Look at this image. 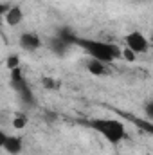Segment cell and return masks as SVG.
<instances>
[{
    "mask_svg": "<svg viewBox=\"0 0 153 155\" xmlns=\"http://www.w3.org/2000/svg\"><path fill=\"white\" fill-rule=\"evenodd\" d=\"M76 45H79L90 58L99 60L103 63H114L122 56V49L117 47L115 43L103 41V40H92V38H81L77 36Z\"/></svg>",
    "mask_w": 153,
    "mask_h": 155,
    "instance_id": "cell-1",
    "label": "cell"
},
{
    "mask_svg": "<svg viewBox=\"0 0 153 155\" xmlns=\"http://www.w3.org/2000/svg\"><path fill=\"white\" fill-rule=\"evenodd\" d=\"M88 126L97 132L105 141H108L110 144H119L121 141L126 139V126L121 119L115 117H97L88 121Z\"/></svg>",
    "mask_w": 153,
    "mask_h": 155,
    "instance_id": "cell-2",
    "label": "cell"
},
{
    "mask_svg": "<svg viewBox=\"0 0 153 155\" xmlns=\"http://www.w3.org/2000/svg\"><path fill=\"white\" fill-rule=\"evenodd\" d=\"M124 43H126V47L132 49L137 56L150 51V41H148V38H146L141 31H132V33H128V35L124 36Z\"/></svg>",
    "mask_w": 153,
    "mask_h": 155,
    "instance_id": "cell-3",
    "label": "cell"
},
{
    "mask_svg": "<svg viewBox=\"0 0 153 155\" xmlns=\"http://www.w3.org/2000/svg\"><path fill=\"white\" fill-rule=\"evenodd\" d=\"M0 143H2V148H4L9 155H20L24 152V141H22L20 135H7V134H2V135H0Z\"/></svg>",
    "mask_w": 153,
    "mask_h": 155,
    "instance_id": "cell-4",
    "label": "cell"
},
{
    "mask_svg": "<svg viewBox=\"0 0 153 155\" xmlns=\"http://www.w3.org/2000/svg\"><path fill=\"white\" fill-rule=\"evenodd\" d=\"M4 20H5V24L11 25V27L20 25V24L24 22V9H22V5L15 4V5H11L9 9H4Z\"/></svg>",
    "mask_w": 153,
    "mask_h": 155,
    "instance_id": "cell-5",
    "label": "cell"
},
{
    "mask_svg": "<svg viewBox=\"0 0 153 155\" xmlns=\"http://www.w3.org/2000/svg\"><path fill=\"white\" fill-rule=\"evenodd\" d=\"M18 43H20L22 49L34 52V51H38L40 47H41V38L36 33H22L20 38H18Z\"/></svg>",
    "mask_w": 153,
    "mask_h": 155,
    "instance_id": "cell-6",
    "label": "cell"
},
{
    "mask_svg": "<svg viewBox=\"0 0 153 155\" xmlns=\"http://www.w3.org/2000/svg\"><path fill=\"white\" fill-rule=\"evenodd\" d=\"M85 67H86V72L88 74H92V76H96V78H101V76H106L108 74V63H103V61L94 60V58H90L85 63Z\"/></svg>",
    "mask_w": 153,
    "mask_h": 155,
    "instance_id": "cell-7",
    "label": "cell"
},
{
    "mask_svg": "<svg viewBox=\"0 0 153 155\" xmlns=\"http://www.w3.org/2000/svg\"><path fill=\"white\" fill-rule=\"evenodd\" d=\"M11 124H13L15 130H24L29 124V116L25 112H15L13 119H11Z\"/></svg>",
    "mask_w": 153,
    "mask_h": 155,
    "instance_id": "cell-8",
    "label": "cell"
},
{
    "mask_svg": "<svg viewBox=\"0 0 153 155\" xmlns=\"http://www.w3.org/2000/svg\"><path fill=\"white\" fill-rule=\"evenodd\" d=\"M67 47H69V43L65 41V40H61L60 36H54V38L50 40V51L54 52V54H65L67 52Z\"/></svg>",
    "mask_w": 153,
    "mask_h": 155,
    "instance_id": "cell-9",
    "label": "cell"
},
{
    "mask_svg": "<svg viewBox=\"0 0 153 155\" xmlns=\"http://www.w3.org/2000/svg\"><path fill=\"white\" fill-rule=\"evenodd\" d=\"M5 67H7L9 71L18 69V67H20V56H18V54H9L7 60H5Z\"/></svg>",
    "mask_w": 153,
    "mask_h": 155,
    "instance_id": "cell-10",
    "label": "cell"
},
{
    "mask_svg": "<svg viewBox=\"0 0 153 155\" xmlns=\"http://www.w3.org/2000/svg\"><path fill=\"white\" fill-rule=\"evenodd\" d=\"M121 58L132 63V61H135V60H137V54H135V52H133L132 49H128V47H124V49H122V56H121Z\"/></svg>",
    "mask_w": 153,
    "mask_h": 155,
    "instance_id": "cell-11",
    "label": "cell"
},
{
    "mask_svg": "<svg viewBox=\"0 0 153 155\" xmlns=\"http://www.w3.org/2000/svg\"><path fill=\"white\" fill-rule=\"evenodd\" d=\"M41 85L45 87V88H60V81H54L52 78H43L41 79Z\"/></svg>",
    "mask_w": 153,
    "mask_h": 155,
    "instance_id": "cell-12",
    "label": "cell"
},
{
    "mask_svg": "<svg viewBox=\"0 0 153 155\" xmlns=\"http://www.w3.org/2000/svg\"><path fill=\"white\" fill-rule=\"evenodd\" d=\"M144 114H146V117H148L150 121H153V99L144 105Z\"/></svg>",
    "mask_w": 153,
    "mask_h": 155,
    "instance_id": "cell-13",
    "label": "cell"
},
{
    "mask_svg": "<svg viewBox=\"0 0 153 155\" xmlns=\"http://www.w3.org/2000/svg\"><path fill=\"white\" fill-rule=\"evenodd\" d=\"M137 124H139V126H142V128H144L146 132H150V134L153 135V121H148V123H146V121H144V123L137 121Z\"/></svg>",
    "mask_w": 153,
    "mask_h": 155,
    "instance_id": "cell-14",
    "label": "cell"
}]
</instances>
